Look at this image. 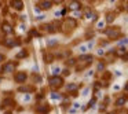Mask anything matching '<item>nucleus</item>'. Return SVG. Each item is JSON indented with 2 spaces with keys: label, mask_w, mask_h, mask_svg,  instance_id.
<instances>
[{
  "label": "nucleus",
  "mask_w": 128,
  "mask_h": 114,
  "mask_svg": "<svg viewBox=\"0 0 128 114\" xmlns=\"http://www.w3.org/2000/svg\"><path fill=\"white\" fill-rule=\"evenodd\" d=\"M62 84H63V80L61 77H51L50 78V85L54 89H58L59 87H62Z\"/></svg>",
  "instance_id": "obj_1"
},
{
  "label": "nucleus",
  "mask_w": 128,
  "mask_h": 114,
  "mask_svg": "<svg viewBox=\"0 0 128 114\" xmlns=\"http://www.w3.org/2000/svg\"><path fill=\"white\" fill-rule=\"evenodd\" d=\"M106 34H107L110 38H116V37H118V36H120V30H118V29H113V27H111V29H107V30H106Z\"/></svg>",
  "instance_id": "obj_2"
},
{
  "label": "nucleus",
  "mask_w": 128,
  "mask_h": 114,
  "mask_svg": "<svg viewBox=\"0 0 128 114\" xmlns=\"http://www.w3.org/2000/svg\"><path fill=\"white\" fill-rule=\"evenodd\" d=\"M14 80H15L17 82H25V81H26V73H23V71L17 73L15 77H14Z\"/></svg>",
  "instance_id": "obj_3"
},
{
  "label": "nucleus",
  "mask_w": 128,
  "mask_h": 114,
  "mask_svg": "<svg viewBox=\"0 0 128 114\" xmlns=\"http://www.w3.org/2000/svg\"><path fill=\"white\" fill-rule=\"evenodd\" d=\"M14 67H15V63H14V62H8V63H6L4 67H3V73H10V71L14 70Z\"/></svg>",
  "instance_id": "obj_4"
},
{
  "label": "nucleus",
  "mask_w": 128,
  "mask_h": 114,
  "mask_svg": "<svg viewBox=\"0 0 128 114\" xmlns=\"http://www.w3.org/2000/svg\"><path fill=\"white\" fill-rule=\"evenodd\" d=\"M11 5L17 10H22L23 8V3L22 1H11Z\"/></svg>",
  "instance_id": "obj_5"
},
{
  "label": "nucleus",
  "mask_w": 128,
  "mask_h": 114,
  "mask_svg": "<svg viewBox=\"0 0 128 114\" xmlns=\"http://www.w3.org/2000/svg\"><path fill=\"white\" fill-rule=\"evenodd\" d=\"M40 5H41V8H44V10H48L51 5H52V1H41V3H40Z\"/></svg>",
  "instance_id": "obj_6"
},
{
  "label": "nucleus",
  "mask_w": 128,
  "mask_h": 114,
  "mask_svg": "<svg viewBox=\"0 0 128 114\" xmlns=\"http://www.w3.org/2000/svg\"><path fill=\"white\" fill-rule=\"evenodd\" d=\"M4 44H6L7 47H8V48H12V47H14V45H15V41H14V40H11V38H7L6 41H4Z\"/></svg>",
  "instance_id": "obj_7"
},
{
  "label": "nucleus",
  "mask_w": 128,
  "mask_h": 114,
  "mask_svg": "<svg viewBox=\"0 0 128 114\" xmlns=\"http://www.w3.org/2000/svg\"><path fill=\"white\" fill-rule=\"evenodd\" d=\"M26 55H28V52H26L25 49H22V51H19L17 54V58L18 59H23V58H26Z\"/></svg>",
  "instance_id": "obj_8"
},
{
  "label": "nucleus",
  "mask_w": 128,
  "mask_h": 114,
  "mask_svg": "<svg viewBox=\"0 0 128 114\" xmlns=\"http://www.w3.org/2000/svg\"><path fill=\"white\" fill-rule=\"evenodd\" d=\"M69 8H70V10H78V8H80V3H78V1H73L72 4L69 5Z\"/></svg>",
  "instance_id": "obj_9"
},
{
  "label": "nucleus",
  "mask_w": 128,
  "mask_h": 114,
  "mask_svg": "<svg viewBox=\"0 0 128 114\" xmlns=\"http://www.w3.org/2000/svg\"><path fill=\"white\" fill-rule=\"evenodd\" d=\"M1 29H3V30H4V32H6V33H10V32H11V30H12L11 25H8V23H4V25L1 26Z\"/></svg>",
  "instance_id": "obj_10"
},
{
  "label": "nucleus",
  "mask_w": 128,
  "mask_h": 114,
  "mask_svg": "<svg viewBox=\"0 0 128 114\" xmlns=\"http://www.w3.org/2000/svg\"><path fill=\"white\" fill-rule=\"evenodd\" d=\"M125 100H127L125 98H118L117 99V102H116V104L117 106H122V104L125 103Z\"/></svg>",
  "instance_id": "obj_11"
},
{
  "label": "nucleus",
  "mask_w": 128,
  "mask_h": 114,
  "mask_svg": "<svg viewBox=\"0 0 128 114\" xmlns=\"http://www.w3.org/2000/svg\"><path fill=\"white\" fill-rule=\"evenodd\" d=\"M66 89L67 91H74V89H77V85H76V84H69L66 87Z\"/></svg>",
  "instance_id": "obj_12"
},
{
  "label": "nucleus",
  "mask_w": 128,
  "mask_h": 114,
  "mask_svg": "<svg viewBox=\"0 0 128 114\" xmlns=\"http://www.w3.org/2000/svg\"><path fill=\"white\" fill-rule=\"evenodd\" d=\"M113 19H114V15H113V14H107V16H106V21H107V22H111Z\"/></svg>",
  "instance_id": "obj_13"
},
{
  "label": "nucleus",
  "mask_w": 128,
  "mask_h": 114,
  "mask_svg": "<svg viewBox=\"0 0 128 114\" xmlns=\"http://www.w3.org/2000/svg\"><path fill=\"white\" fill-rule=\"evenodd\" d=\"M66 23L70 25V26H74V25H76V21H74V19H66Z\"/></svg>",
  "instance_id": "obj_14"
},
{
  "label": "nucleus",
  "mask_w": 128,
  "mask_h": 114,
  "mask_svg": "<svg viewBox=\"0 0 128 114\" xmlns=\"http://www.w3.org/2000/svg\"><path fill=\"white\" fill-rule=\"evenodd\" d=\"M125 44H128V38H122L118 41V45H125Z\"/></svg>",
  "instance_id": "obj_15"
},
{
  "label": "nucleus",
  "mask_w": 128,
  "mask_h": 114,
  "mask_svg": "<svg viewBox=\"0 0 128 114\" xmlns=\"http://www.w3.org/2000/svg\"><path fill=\"white\" fill-rule=\"evenodd\" d=\"M29 34H30V36H34V37H40V34L36 32V30H30V32H29Z\"/></svg>",
  "instance_id": "obj_16"
},
{
  "label": "nucleus",
  "mask_w": 128,
  "mask_h": 114,
  "mask_svg": "<svg viewBox=\"0 0 128 114\" xmlns=\"http://www.w3.org/2000/svg\"><path fill=\"white\" fill-rule=\"evenodd\" d=\"M61 71V69L58 67V66H55V67H52V74H58Z\"/></svg>",
  "instance_id": "obj_17"
},
{
  "label": "nucleus",
  "mask_w": 128,
  "mask_h": 114,
  "mask_svg": "<svg viewBox=\"0 0 128 114\" xmlns=\"http://www.w3.org/2000/svg\"><path fill=\"white\" fill-rule=\"evenodd\" d=\"M51 99H59L61 98V96H59V95H58V93H55V92H51Z\"/></svg>",
  "instance_id": "obj_18"
},
{
  "label": "nucleus",
  "mask_w": 128,
  "mask_h": 114,
  "mask_svg": "<svg viewBox=\"0 0 128 114\" xmlns=\"http://www.w3.org/2000/svg\"><path fill=\"white\" fill-rule=\"evenodd\" d=\"M18 91H19V92H26V91H28V88H26V87H19V88H18Z\"/></svg>",
  "instance_id": "obj_19"
},
{
  "label": "nucleus",
  "mask_w": 128,
  "mask_h": 114,
  "mask_svg": "<svg viewBox=\"0 0 128 114\" xmlns=\"http://www.w3.org/2000/svg\"><path fill=\"white\" fill-rule=\"evenodd\" d=\"M80 51H81V52L87 51V47H85V45H81V47H80Z\"/></svg>",
  "instance_id": "obj_20"
},
{
  "label": "nucleus",
  "mask_w": 128,
  "mask_h": 114,
  "mask_svg": "<svg viewBox=\"0 0 128 114\" xmlns=\"http://www.w3.org/2000/svg\"><path fill=\"white\" fill-rule=\"evenodd\" d=\"M103 25H105V22H99V23H98V27H99V29H102V27H103Z\"/></svg>",
  "instance_id": "obj_21"
},
{
  "label": "nucleus",
  "mask_w": 128,
  "mask_h": 114,
  "mask_svg": "<svg viewBox=\"0 0 128 114\" xmlns=\"http://www.w3.org/2000/svg\"><path fill=\"white\" fill-rule=\"evenodd\" d=\"M56 43V40H50L48 41V45H52V44H55Z\"/></svg>",
  "instance_id": "obj_22"
},
{
  "label": "nucleus",
  "mask_w": 128,
  "mask_h": 114,
  "mask_svg": "<svg viewBox=\"0 0 128 114\" xmlns=\"http://www.w3.org/2000/svg\"><path fill=\"white\" fill-rule=\"evenodd\" d=\"M88 95V89H84L83 91V96H87Z\"/></svg>",
  "instance_id": "obj_23"
},
{
  "label": "nucleus",
  "mask_w": 128,
  "mask_h": 114,
  "mask_svg": "<svg viewBox=\"0 0 128 114\" xmlns=\"http://www.w3.org/2000/svg\"><path fill=\"white\" fill-rule=\"evenodd\" d=\"M98 69L102 70V69H103V63H98Z\"/></svg>",
  "instance_id": "obj_24"
},
{
  "label": "nucleus",
  "mask_w": 128,
  "mask_h": 114,
  "mask_svg": "<svg viewBox=\"0 0 128 114\" xmlns=\"http://www.w3.org/2000/svg\"><path fill=\"white\" fill-rule=\"evenodd\" d=\"M28 100H30V95H26V96H25V102H28Z\"/></svg>",
  "instance_id": "obj_25"
},
{
  "label": "nucleus",
  "mask_w": 128,
  "mask_h": 114,
  "mask_svg": "<svg viewBox=\"0 0 128 114\" xmlns=\"http://www.w3.org/2000/svg\"><path fill=\"white\" fill-rule=\"evenodd\" d=\"M3 60H4V55L0 54V62H3Z\"/></svg>",
  "instance_id": "obj_26"
},
{
  "label": "nucleus",
  "mask_w": 128,
  "mask_h": 114,
  "mask_svg": "<svg viewBox=\"0 0 128 114\" xmlns=\"http://www.w3.org/2000/svg\"><path fill=\"white\" fill-rule=\"evenodd\" d=\"M73 106H74V109H77V107H80V103H74Z\"/></svg>",
  "instance_id": "obj_27"
},
{
  "label": "nucleus",
  "mask_w": 128,
  "mask_h": 114,
  "mask_svg": "<svg viewBox=\"0 0 128 114\" xmlns=\"http://www.w3.org/2000/svg\"><path fill=\"white\" fill-rule=\"evenodd\" d=\"M19 30H25V26H23V25H19Z\"/></svg>",
  "instance_id": "obj_28"
},
{
  "label": "nucleus",
  "mask_w": 128,
  "mask_h": 114,
  "mask_svg": "<svg viewBox=\"0 0 128 114\" xmlns=\"http://www.w3.org/2000/svg\"><path fill=\"white\" fill-rule=\"evenodd\" d=\"M122 59H124V60H128V54L125 55V56H124V58H122Z\"/></svg>",
  "instance_id": "obj_29"
},
{
  "label": "nucleus",
  "mask_w": 128,
  "mask_h": 114,
  "mask_svg": "<svg viewBox=\"0 0 128 114\" xmlns=\"http://www.w3.org/2000/svg\"><path fill=\"white\" fill-rule=\"evenodd\" d=\"M4 114H12V113H11V111H6Z\"/></svg>",
  "instance_id": "obj_30"
},
{
  "label": "nucleus",
  "mask_w": 128,
  "mask_h": 114,
  "mask_svg": "<svg viewBox=\"0 0 128 114\" xmlns=\"http://www.w3.org/2000/svg\"><path fill=\"white\" fill-rule=\"evenodd\" d=\"M125 89H127V91H128V84H127V85H125Z\"/></svg>",
  "instance_id": "obj_31"
},
{
  "label": "nucleus",
  "mask_w": 128,
  "mask_h": 114,
  "mask_svg": "<svg viewBox=\"0 0 128 114\" xmlns=\"http://www.w3.org/2000/svg\"><path fill=\"white\" fill-rule=\"evenodd\" d=\"M107 114H116V113H107Z\"/></svg>",
  "instance_id": "obj_32"
},
{
  "label": "nucleus",
  "mask_w": 128,
  "mask_h": 114,
  "mask_svg": "<svg viewBox=\"0 0 128 114\" xmlns=\"http://www.w3.org/2000/svg\"><path fill=\"white\" fill-rule=\"evenodd\" d=\"M0 7H1V3H0Z\"/></svg>",
  "instance_id": "obj_33"
}]
</instances>
